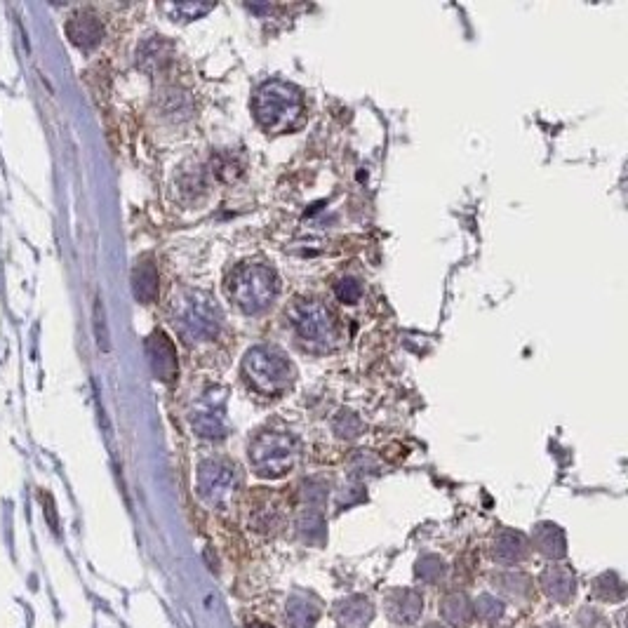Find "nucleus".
<instances>
[{
    "label": "nucleus",
    "instance_id": "obj_17",
    "mask_svg": "<svg viewBox=\"0 0 628 628\" xmlns=\"http://www.w3.org/2000/svg\"><path fill=\"white\" fill-rule=\"evenodd\" d=\"M440 617L450 628H469L473 624V600L464 591H447L440 600Z\"/></svg>",
    "mask_w": 628,
    "mask_h": 628
},
{
    "label": "nucleus",
    "instance_id": "obj_26",
    "mask_svg": "<svg viewBox=\"0 0 628 628\" xmlns=\"http://www.w3.org/2000/svg\"><path fill=\"white\" fill-rule=\"evenodd\" d=\"M337 297L342 299L344 304H356L358 299H360V295H363V287H360V283L358 280H353V278H344L342 283L337 285Z\"/></svg>",
    "mask_w": 628,
    "mask_h": 628
},
{
    "label": "nucleus",
    "instance_id": "obj_4",
    "mask_svg": "<svg viewBox=\"0 0 628 628\" xmlns=\"http://www.w3.org/2000/svg\"><path fill=\"white\" fill-rule=\"evenodd\" d=\"M243 372L252 389L262 396H283L295 384V367L285 353L269 346H255L245 353Z\"/></svg>",
    "mask_w": 628,
    "mask_h": 628
},
{
    "label": "nucleus",
    "instance_id": "obj_25",
    "mask_svg": "<svg viewBox=\"0 0 628 628\" xmlns=\"http://www.w3.org/2000/svg\"><path fill=\"white\" fill-rule=\"evenodd\" d=\"M577 626L579 628H610V621H607L605 614L596 610V607L586 605L577 612Z\"/></svg>",
    "mask_w": 628,
    "mask_h": 628
},
{
    "label": "nucleus",
    "instance_id": "obj_9",
    "mask_svg": "<svg viewBox=\"0 0 628 628\" xmlns=\"http://www.w3.org/2000/svg\"><path fill=\"white\" fill-rule=\"evenodd\" d=\"M384 610L391 624L414 626L424 614V596L417 589H391L384 596Z\"/></svg>",
    "mask_w": 628,
    "mask_h": 628
},
{
    "label": "nucleus",
    "instance_id": "obj_19",
    "mask_svg": "<svg viewBox=\"0 0 628 628\" xmlns=\"http://www.w3.org/2000/svg\"><path fill=\"white\" fill-rule=\"evenodd\" d=\"M132 292H135L137 302H142V304L156 302L158 271H156V266H153V262H149V259L139 262L135 266V271H132Z\"/></svg>",
    "mask_w": 628,
    "mask_h": 628
},
{
    "label": "nucleus",
    "instance_id": "obj_3",
    "mask_svg": "<svg viewBox=\"0 0 628 628\" xmlns=\"http://www.w3.org/2000/svg\"><path fill=\"white\" fill-rule=\"evenodd\" d=\"M252 109H255L257 123L264 130L287 132L295 128L299 116H302V95L283 80H269L257 90Z\"/></svg>",
    "mask_w": 628,
    "mask_h": 628
},
{
    "label": "nucleus",
    "instance_id": "obj_20",
    "mask_svg": "<svg viewBox=\"0 0 628 628\" xmlns=\"http://www.w3.org/2000/svg\"><path fill=\"white\" fill-rule=\"evenodd\" d=\"M137 62L144 71H158L170 62V45L160 36L146 38L137 52Z\"/></svg>",
    "mask_w": 628,
    "mask_h": 628
},
{
    "label": "nucleus",
    "instance_id": "obj_27",
    "mask_svg": "<svg viewBox=\"0 0 628 628\" xmlns=\"http://www.w3.org/2000/svg\"><path fill=\"white\" fill-rule=\"evenodd\" d=\"M212 8H215L212 3H179V5H172L170 10L175 12V15H182L184 19H198L207 15Z\"/></svg>",
    "mask_w": 628,
    "mask_h": 628
},
{
    "label": "nucleus",
    "instance_id": "obj_28",
    "mask_svg": "<svg viewBox=\"0 0 628 628\" xmlns=\"http://www.w3.org/2000/svg\"><path fill=\"white\" fill-rule=\"evenodd\" d=\"M95 330H97V342H99V346H102V351H109V330H106V318H104L102 302L95 304Z\"/></svg>",
    "mask_w": 628,
    "mask_h": 628
},
{
    "label": "nucleus",
    "instance_id": "obj_15",
    "mask_svg": "<svg viewBox=\"0 0 628 628\" xmlns=\"http://www.w3.org/2000/svg\"><path fill=\"white\" fill-rule=\"evenodd\" d=\"M285 619L290 628H313L320 619L318 600L306 591H295L287 598Z\"/></svg>",
    "mask_w": 628,
    "mask_h": 628
},
{
    "label": "nucleus",
    "instance_id": "obj_29",
    "mask_svg": "<svg viewBox=\"0 0 628 628\" xmlns=\"http://www.w3.org/2000/svg\"><path fill=\"white\" fill-rule=\"evenodd\" d=\"M243 628H276V626L262 624V621H252V624H247V626H243Z\"/></svg>",
    "mask_w": 628,
    "mask_h": 628
},
{
    "label": "nucleus",
    "instance_id": "obj_30",
    "mask_svg": "<svg viewBox=\"0 0 628 628\" xmlns=\"http://www.w3.org/2000/svg\"><path fill=\"white\" fill-rule=\"evenodd\" d=\"M424 628H447V626H443V624H426Z\"/></svg>",
    "mask_w": 628,
    "mask_h": 628
},
{
    "label": "nucleus",
    "instance_id": "obj_21",
    "mask_svg": "<svg viewBox=\"0 0 628 628\" xmlns=\"http://www.w3.org/2000/svg\"><path fill=\"white\" fill-rule=\"evenodd\" d=\"M591 593L593 598L603 600V603H619L626 596V584L619 579L617 572H603L593 579Z\"/></svg>",
    "mask_w": 628,
    "mask_h": 628
},
{
    "label": "nucleus",
    "instance_id": "obj_6",
    "mask_svg": "<svg viewBox=\"0 0 628 628\" xmlns=\"http://www.w3.org/2000/svg\"><path fill=\"white\" fill-rule=\"evenodd\" d=\"M287 318L309 351L325 353L337 344V323L330 309L320 302H297Z\"/></svg>",
    "mask_w": 628,
    "mask_h": 628
},
{
    "label": "nucleus",
    "instance_id": "obj_13",
    "mask_svg": "<svg viewBox=\"0 0 628 628\" xmlns=\"http://www.w3.org/2000/svg\"><path fill=\"white\" fill-rule=\"evenodd\" d=\"M66 36L76 48L92 50L102 43L104 38V24L99 22L97 15L92 12H76L69 22H66Z\"/></svg>",
    "mask_w": 628,
    "mask_h": 628
},
{
    "label": "nucleus",
    "instance_id": "obj_7",
    "mask_svg": "<svg viewBox=\"0 0 628 628\" xmlns=\"http://www.w3.org/2000/svg\"><path fill=\"white\" fill-rule=\"evenodd\" d=\"M238 473L229 462L207 459L198 469V494L212 509H229L238 492Z\"/></svg>",
    "mask_w": 628,
    "mask_h": 628
},
{
    "label": "nucleus",
    "instance_id": "obj_16",
    "mask_svg": "<svg viewBox=\"0 0 628 628\" xmlns=\"http://www.w3.org/2000/svg\"><path fill=\"white\" fill-rule=\"evenodd\" d=\"M492 586L497 589V593L506 596L513 603H530L537 596V589H534V581L527 577L525 572L520 570H509V572H499L497 577L492 579Z\"/></svg>",
    "mask_w": 628,
    "mask_h": 628
},
{
    "label": "nucleus",
    "instance_id": "obj_22",
    "mask_svg": "<svg viewBox=\"0 0 628 628\" xmlns=\"http://www.w3.org/2000/svg\"><path fill=\"white\" fill-rule=\"evenodd\" d=\"M280 525H283V509H280L278 501H271V504L266 501L250 513V527H255V532L259 534L278 532Z\"/></svg>",
    "mask_w": 628,
    "mask_h": 628
},
{
    "label": "nucleus",
    "instance_id": "obj_23",
    "mask_svg": "<svg viewBox=\"0 0 628 628\" xmlns=\"http://www.w3.org/2000/svg\"><path fill=\"white\" fill-rule=\"evenodd\" d=\"M506 605L504 600H499L494 593H480V596L473 600V619H478L480 624L494 626L497 621L504 617Z\"/></svg>",
    "mask_w": 628,
    "mask_h": 628
},
{
    "label": "nucleus",
    "instance_id": "obj_24",
    "mask_svg": "<svg viewBox=\"0 0 628 628\" xmlns=\"http://www.w3.org/2000/svg\"><path fill=\"white\" fill-rule=\"evenodd\" d=\"M414 574H417V579L422 581V584L436 586L438 581L445 577V563H443V558L433 556V553H429V556H422V558L417 560V567H414Z\"/></svg>",
    "mask_w": 628,
    "mask_h": 628
},
{
    "label": "nucleus",
    "instance_id": "obj_12",
    "mask_svg": "<svg viewBox=\"0 0 628 628\" xmlns=\"http://www.w3.org/2000/svg\"><path fill=\"white\" fill-rule=\"evenodd\" d=\"M339 628H367L374 619V605L365 596H346L332 607Z\"/></svg>",
    "mask_w": 628,
    "mask_h": 628
},
{
    "label": "nucleus",
    "instance_id": "obj_11",
    "mask_svg": "<svg viewBox=\"0 0 628 628\" xmlns=\"http://www.w3.org/2000/svg\"><path fill=\"white\" fill-rule=\"evenodd\" d=\"M146 353H149V363L156 379H160V382H172L177 377V351L165 332L156 330L151 334L149 342H146Z\"/></svg>",
    "mask_w": 628,
    "mask_h": 628
},
{
    "label": "nucleus",
    "instance_id": "obj_18",
    "mask_svg": "<svg viewBox=\"0 0 628 628\" xmlns=\"http://www.w3.org/2000/svg\"><path fill=\"white\" fill-rule=\"evenodd\" d=\"M532 546L541 553V556L553 560V563L567 556L565 534L558 525H553V523H539L537 527H534Z\"/></svg>",
    "mask_w": 628,
    "mask_h": 628
},
{
    "label": "nucleus",
    "instance_id": "obj_10",
    "mask_svg": "<svg viewBox=\"0 0 628 628\" xmlns=\"http://www.w3.org/2000/svg\"><path fill=\"white\" fill-rule=\"evenodd\" d=\"M539 589L551 603L570 605L572 598L577 596V577H574L572 567L551 563L539 574Z\"/></svg>",
    "mask_w": 628,
    "mask_h": 628
},
{
    "label": "nucleus",
    "instance_id": "obj_1",
    "mask_svg": "<svg viewBox=\"0 0 628 628\" xmlns=\"http://www.w3.org/2000/svg\"><path fill=\"white\" fill-rule=\"evenodd\" d=\"M170 311L172 320L177 325V332L191 344L215 339L219 325H222V311H219L215 299L200 290L179 292V295L172 297Z\"/></svg>",
    "mask_w": 628,
    "mask_h": 628
},
{
    "label": "nucleus",
    "instance_id": "obj_31",
    "mask_svg": "<svg viewBox=\"0 0 628 628\" xmlns=\"http://www.w3.org/2000/svg\"><path fill=\"white\" fill-rule=\"evenodd\" d=\"M541 628H565V626H560V624H546V626H541Z\"/></svg>",
    "mask_w": 628,
    "mask_h": 628
},
{
    "label": "nucleus",
    "instance_id": "obj_2",
    "mask_svg": "<svg viewBox=\"0 0 628 628\" xmlns=\"http://www.w3.org/2000/svg\"><path fill=\"white\" fill-rule=\"evenodd\" d=\"M226 295L245 313L269 309L278 295V276L266 264H240L226 278Z\"/></svg>",
    "mask_w": 628,
    "mask_h": 628
},
{
    "label": "nucleus",
    "instance_id": "obj_8",
    "mask_svg": "<svg viewBox=\"0 0 628 628\" xmlns=\"http://www.w3.org/2000/svg\"><path fill=\"white\" fill-rule=\"evenodd\" d=\"M226 396H229V391L224 386H210L196 400V405L191 410V426L198 436L210 440L226 436V431H229V422H226Z\"/></svg>",
    "mask_w": 628,
    "mask_h": 628
},
{
    "label": "nucleus",
    "instance_id": "obj_14",
    "mask_svg": "<svg viewBox=\"0 0 628 628\" xmlns=\"http://www.w3.org/2000/svg\"><path fill=\"white\" fill-rule=\"evenodd\" d=\"M492 558L497 560L499 565L506 567L525 563V560L530 558V541H527L525 534H520L516 530H501L497 537H494Z\"/></svg>",
    "mask_w": 628,
    "mask_h": 628
},
{
    "label": "nucleus",
    "instance_id": "obj_5",
    "mask_svg": "<svg viewBox=\"0 0 628 628\" xmlns=\"http://www.w3.org/2000/svg\"><path fill=\"white\" fill-rule=\"evenodd\" d=\"M302 447L283 431H264L250 443V464L259 478H283L295 469Z\"/></svg>",
    "mask_w": 628,
    "mask_h": 628
}]
</instances>
